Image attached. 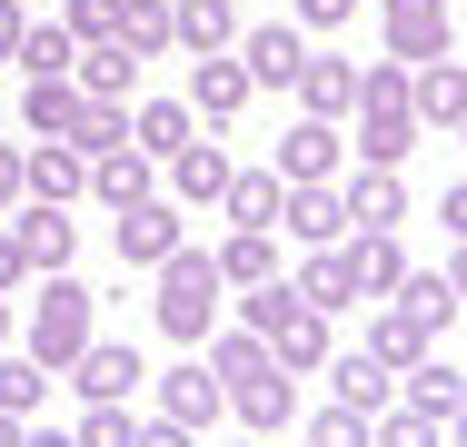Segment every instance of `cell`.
I'll list each match as a JSON object with an SVG mask.
<instances>
[{
	"instance_id": "obj_1",
	"label": "cell",
	"mask_w": 467,
	"mask_h": 447,
	"mask_svg": "<svg viewBox=\"0 0 467 447\" xmlns=\"http://www.w3.org/2000/svg\"><path fill=\"white\" fill-rule=\"evenodd\" d=\"M219 298H229V278H219V259H209V249H189V239L150 268V318H160V338H170V348H209Z\"/></svg>"
},
{
	"instance_id": "obj_2",
	"label": "cell",
	"mask_w": 467,
	"mask_h": 447,
	"mask_svg": "<svg viewBox=\"0 0 467 447\" xmlns=\"http://www.w3.org/2000/svg\"><path fill=\"white\" fill-rule=\"evenodd\" d=\"M90 338H99V308H90V288H80L70 268H50V278H40V298H30V318H20V348L40 358L50 378H60V368H70V358L90 348Z\"/></svg>"
},
{
	"instance_id": "obj_3",
	"label": "cell",
	"mask_w": 467,
	"mask_h": 447,
	"mask_svg": "<svg viewBox=\"0 0 467 447\" xmlns=\"http://www.w3.org/2000/svg\"><path fill=\"white\" fill-rule=\"evenodd\" d=\"M150 418H180V428H219L229 418V388H219V368L199 348H180L170 378H150Z\"/></svg>"
},
{
	"instance_id": "obj_4",
	"label": "cell",
	"mask_w": 467,
	"mask_h": 447,
	"mask_svg": "<svg viewBox=\"0 0 467 447\" xmlns=\"http://www.w3.org/2000/svg\"><path fill=\"white\" fill-rule=\"evenodd\" d=\"M229 418H239L249 438L279 447L288 428H298V378H288L279 358H269V368H249V378H229Z\"/></svg>"
},
{
	"instance_id": "obj_5",
	"label": "cell",
	"mask_w": 467,
	"mask_h": 447,
	"mask_svg": "<svg viewBox=\"0 0 467 447\" xmlns=\"http://www.w3.org/2000/svg\"><path fill=\"white\" fill-rule=\"evenodd\" d=\"M229 50H239L249 89H298V70H308V30H298V20H259V30H239Z\"/></svg>"
},
{
	"instance_id": "obj_6",
	"label": "cell",
	"mask_w": 467,
	"mask_h": 447,
	"mask_svg": "<svg viewBox=\"0 0 467 447\" xmlns=\"http://www.w3.org/2000/svg\"><path fill=\"white\" fill-rule=\"evenodd\" d=\"M109 249L130 268H160L170 249H180V199L160 189V199H140V209H109Z\"/></svg>"
},
{
	"instance_id": "obj_7",
	"label": "cell",
	"mask_w": 467,
	"mask_h": 447,
	"mask_svg": "<svg viewBox=\"0 0 467 447\" xmlns=\"http://www.w3.org/2000/svg\"><path fill=\"white\" fill-rule=\"evenodd\" d=\"M10 239H20V268H30V278H50V268L80 259V219H70L60 199H30V209L10 219Z\"/></svg>"
},
{
	"instance_id": "obj_8",
	"label": "cell",
	"mask_w": 467,
	"mask_h": 447,
	"mask_svg": "<svg viewBox=\"0 0 467 447\" xmlns=\"http://www.w3.org/2000/svg\"><path fill=\"white\" fill-rule=\"evenodd\" d=\"M378 30H388V60H438L458 40L448 0H378Z\"/></svg>"
},
{
	"instance_id": "obj_9",
	"label": "cell",
	"mask_w": 467,
	"mask_h": 447,
	"mask_svg": "<svg viewBox=\"0 0 467 447\" xmlns=\"http://www.w3.org/2000/svg\"><path fill=\"white\" fill-rule=\"evenodd\" d=\"M279 239H298V249H338V239H348V209H338V179H288Z\"/></svg>"
},
{
	"instance_id": "obj_10",
	"label": "cell",
	"mask_w": 467,
	"mask_h": 447,
	"mask_svg": "<svg viewBox=\"0 0 467 447\" xmlns=\"http://www.w3.org/2000/svg\"><path fill=\"white\" fill-rule=\"evenodd\" d=\"M20 199H90V160L70 140H20Z\"/></svg>"
},
{
	"instance_id": "obj_11",
	"label": "cell",
	"mask_w": 467,
	"mask_h": 447,
	"mask_svg": "<svg viewBox=\"0 0 467 447\" xmlns=\"http://www.w3.org/2000/svg\"><path fill=\"white\" fill-rule=\"evenodd\" d=\"M60 378H70L80 398H140V388H150V368H140V348H130V338H90Z\"/></svg>"
},
{
	"instance_id": "obj_12",
	"label": "cell",
	"mask_w": 467,
	"mask_h": 447,
	"mask_svg": "<svg viewBox=\"0 0 467 447\" xmlns=\"http://www.w3.org/2000/svg\"><path fill=\"white\" fill-rule=\"evenodd\" d=\"M338 268H348V298H388L408 278V249H398V229H348L338 239Z\"/></svg>"
},
{
	"instance_id": "obj_13",
	"label": "cell",
	"mask_w": 467,
	"mask_h": 447,
	"mask_svg": "<svg viewBox=\"0 0 467 447\" xmlns=\"http://www.w3.org/2000/svg\"><path fill=\"white\" fill-rule=\"evenodd\" d=\"M90 199H99V209H140V199H160V160H150L140 140L99 150V160H90Z\"/></svg>"
},
{
	"instance_id": "obj_14",
	"label": "cell",
	"mask_w": 467,
	"mask_h": 447,
	"mask_svg": "<svg viewBox=\"0 0 467 447\" xmlns=\"http://www.w3.org/2000/svg\"><path fill=\"white\" fill-rule=\"evenodd\" d=\"M189 109H199L209 130L249 109V70H239V50H199V60H189Z\"/></svg>"
},
{
	"instance_id": "obj_15",
	"label": "cell",
	"mask_w": 467,
	"mask_h": 447,
	"mask_svg": "<svg viewBox=\"0 0 467 447\" xmlns=\"http://www.w3.org/2000/svg\"><path fill=\"white\" fill-rule=\"evenodd\" d=\"M269 170L279 179H338V120H308V109H298L279 130V160H269Z\"/></svg>"
},
{
	"instance_id": "obj_16",
	"label": "cell",
	"mask_w": 467,
	"mask_h": 447,
	"mask_svg": "<svg viewBox=\"0 0 467 447\" xmlns=\"http://www.w3.org/2000/svg\"><path fill=\"white\" fill-rule=\"evenodd\" d=\"M338 209H348V229H398V219H408V179L358 160V170H348V189H338Z\"/></svg>"
},
{
	"instance_id": "obj_17",
	"label": "cell",
	"mask_w": 467,
	"mask_h": 447,
	"mask_svg": "<svg viewBox=\"0 0 467 447\" xmlns=\"http://www.w3.org/2000/svg\"><path fill=\"white\" fill-rule=\"evenodd\" d=\"M388 308H398L418 338H448V318H458V288H448V268H408V278L388 288Z\"/></svg>"
},
{
	"instance_id": "obj_18",
	"label": "cell",
	"mask_w": 467,
	"mask_h": 447,
	"mask_svg": "<svg viewBox=\"0 0 467 447\" xmlns=\"http://www.w3.org/2000/svg\"><path fill=\"white\" fill-rule=\"evenodd\" d=\"M199 130H209V120H199L189 99H130V140H140L150 160H180Z\"/></svg>"
},
{
	"instance_id": "obj_19",
	"label": "cell",
	"mask_w": 467,
	"mask_h": 447,
	"mask_svg": "<svg viewBox=\"0 0 467 447\" xmlns=\"http://www.w3.org/2000/svg\"><path fill=\"white\" fill-rule=\"evenodd\" d=\"M209 259H219V278H229V288H259V278H288V249H279V229H229V239H219Z\"/></svg>"
},
{
	"instance_id": "obj_20",
	"label": "cell",
	"mask_w": 467,
	"mask_h": 447,
	"mask_svg": "<svg viewBox=\"0 0 467 447\" xmlns=\"http://www.w3.org/2000/svg\"><path fill=\"white\" fill-rule=\"evenodd\" d=\"M70 80H80V99H130V89H140V50H130V40H80Z\"/></svg>"
},
{
	"instance_id": "obj_21",
	"label": "cell",
	"mask_w": 467,
	"mask_h": 447,
	"mask_svg": "<svg viewBox=\"0 0 467 447\" xmlns=\"http://www.w3.org/2000/svg\"><path fill=\"white\" fill-rule=\"evenodd\" d=\"M229 170H239V160H229V150H219L209 130L189 140L180 160H160V179H170V199H209V209H219V189H229Z\"/></svg>"
},
{
	"instance_id": "obj_22",
	"label": "cell",
	"mask_w": 467,
	"mask_h": 447,
	"mask_svg": "<svg viewBox=\"0 0 467 447\" xmlns=\"http://www.w3.org/2000/svg\"><path fill=\"white\" fill-rule=\"evenodd\" d=\"M398 398H408V408H418V418H438V428H448V418H458V398H467V368L458 358H418V368H408V378H398Z\"/></svg>"
},
{
	"instance_id": "obj_23",
	"label": "cell",
	"mask_w": 467,
	"mask_h": 447,
	"mask_svg": "<svg viewBox=\"0 0 467 447\" xmlns=\"http://www.w3.org/2000/svg\"><path fill=\"white\" fill-rule=\"evenodd\" d=\"M298 109H308V120H358V60H338V50L308 60V70H298Z\"/></svg>"
},
{
	"instance_id": "obj_24",
	"label": "cell",
	"mask_w": 467,
	"mask_h": 447,
	"mask_svg": "<svg viewBox=\"0 0 467 447\" xmlns=\"http://www.w3.org/2000/svg\"><path fill=\"white\" fill-rule=\"evenodd\" d=\"M219 209H229V229H279V209H288V179H279V170H229Z\"/></svg>"
},
{
	"instance_id": "obj_25",
	"label": "cell",
	"mask_w": 467,
	"mask_h": 447,
	"mask_svg": "<svg viewBox=\"0 0 467 447\" xmlns=\"http://www.w3.org/2000/svg\"><path fill=\"white\" fill-rule=\"evenodd\" d=\"M467 120V60H418V130H458Z\"/></svg>"
},
{
	"instance_id": "obj_26",
	"label": "cell",
	"mask_w": 467,
	"mask_h": 447,
	"mask_svg": "<svg viewBox=\"0 0 467 447\" xmlns=\"http://www.w3.org/2000/svg\"><path fill=\"white\" fill-rule=\"evenodd\" d=\"M358 160L368 170H408V150H418V109H358Z\"/></svg>"
},
{
	"instance_id": "obj_27",
	"label": "cell",
	"mask_w": 467,
	"mask_h": 447,
	"mask_svg": "<svg viewBox=\"0 0 467 447\" xmlns=\"http://www.w3.org/2000/svg\"><path fill=\"white\" fill-rule=\"evenodd\" d=\"M170 30H180V60L229 50V40H239V0H170Z\"/></svg>"
},
{
	"instance_id": "obj_28",
	"label": "cell",
	"mask_w": 467,
	"mask_h": 447,
	"mask_svg": "<svg viewBox=\"0 0 467 447\" xmlns=\"http://www.w3.org/2000/svg\"><path fill=\"white\" fill-rule=\"evenodd\" d=\"M328 388H338V408H358V418H378V408H388V398H398V378H388V368H378L368 348H328Z\"/></svg>"
},
{
	"instance_id": "obj_29",
	"label": "cell",
	"mask_w": 467,
	"mask_h": 447,
	"mask_svg": "<svg viewBox=\"0 0 467 447\" xmlns=\"http://www.w3.org/2000/svg\"><path fill=\"white\" fill-rule=\"evenodd\" d=\"M80 120V80H20V130L30 140H70Z\"/></svg>"
},
{
	"instance_id": "obj_30",
	"label": "cell",
	"mask_w": 467,
	"mask_h": 447,
	"mask_svg": "<svg viewBox=\"0 0 467 447\" xmlns=\"http://www.w3.org/2000/svg\"><path fill=\"white\" fill-rule=\"evenodd\" d=\"M328 348H338V338H328V308H298L279 338H269V358H279L288 378H318V368H328Z\"/></svg>"
},
{
	"instance_id": "obj_31",
	"label": "cell",
	"mask_w": 467,
	"mask_h": 447,
	"mask_svg": "<svg viewBox=\"0 0 467 447\" xmlns=\"http://www.w3.org/2000/svg\"><path fill=\"white\" fill-rule=\"evenodd\" d=\"M70 60H80L70 20H30L20 30V80H70Z\"/></svg>"
},
{
	"instance_id": "obj_32",
	"label": "cell",
	"mask_w": 467,
	"mask_h": 447,
	"mask_svg": "<svg viewBox=\"0 0 467 447\" xmlns=\"http://www.w3.org/2000/svg\"><path fill=\"white\" fill-rule=\"evenodd\" d=\"M40 398H50V368L10 338V348H0V408H10V418H40Z\"/></svg>"
},
{
	"instance_id": "obj_33",
	"label": "cell",
	"mask_w": 467,
	"mask_h": 447,
	"mask_svg": "<svg viewBox=\"0 0 467 447\" xmlns=\"http://www.w3.org/2000/svg\"><path fill=\"white\" fill-rule=\"evenodd\" d=\"M298 308H308V298H298L288 278H259V288H239V328H249V338H279Z\"/></svg>"
},
{
	"instance_id": "obj_34",
	"label": "cell",
	"mask_w": 467,
	"mask_h": 447,
	"mask_svg": "<svg viewBox=\"0 0 467 447\" xmlns=\"http://www.w3.org/2000/svg\"><path fill=\"white\" fill-rule=\"evenodd\" d=\"M80 447H140V408L130 398H80Z\"/></svg>"
},
{
	"instance_id": "obj_35",
	"label": "cell",
	"mask_w": 467,
	"mask_h": 447,
	"mask_svg": "<svg viewBox=\"0 0 467 447\" xmlns=\"http://www.w3.org/2000/svg\"><path fill=\"white\" fill-rule=\"evenodd\" d=\"M119 40H130L140 60H170V50H180V30H170V0H119Z\"/></svg>"
},
{
	"instance_id": "obj_36",
	"label": "cell",
	"mask_w": 467,
	"mask_h": 447,
	"mask_svg": "<svg viewBox=\"0 0 467 447\" xmlns=\"http://www.w3.org/2000/svg\"><path fill=\"white\" fill-rule=\"evenodd\" d=\"M288 288H298L308 308H328V318H338V308H348V268H338V249H308V259L288 268Z\"/></svg>"
},
{
	"instance_id": "obj_37",
	"label": "cell",
	"mask_w": 467,
	"mask_h": 447,
	"mask_svg": "<svg viewBox=\"0 0 467 447\" xmlns=\"http://www.w3.org/2000/svg\"><path fill=\"white\" fill-rule=\"evenodd\" d=\"M428 348H438V338H418V328H408L398 308H378V328H368V358L388 368V378H408V368H418Z\"/></svg>"
},
{
	"instance_id": "obj_38",
	"label": "cell",
	"mask_w": 467,
	"mask_h": 447,
	"mask_svg": "<svg viewBox=\"0 0 467 447\" xmlns=\"http://www.w3.org/2000/svg\"><path fill=\"white\" fill-rule=\"evenodd\" d=\"M358 109H418V60H368L358 70Z\"/></svg>"
},
{
	"instance_id": "obj_39",
	"label": "cell",
	"mask_w": 467,
	"mask_h": 447,
	"mask_svg": "<svg viewBox=\"0 0 467 447\" xmlns=\"http://www.w3.org/2000/svg\"><path fill=\"white\" fill-rule=\"evenodd\" d=\"M368 428H378V447H448V428H438V418H418L408 398H388Z\"/></svg>"
},
{
	"instance_id": "obj_40",
	"label": "cell",
	"mask_w": 467,
	"mask_h": 447,
	"mask_svg": "<svg viewBox=\"0 0 467 447\" xmlns=\"http://www.w3.org/2000/svg\"><path fill=\"white\" fill-rule=\"evenodd\" d=\"M308 447H378V428L358 418V408H338V398H328V408L308 418Z\"/></svg>"
},
{
	"instance_id": "obj_41",
	"label": "cell",
	"mask_w": 467,
	"mask_h": 447,
	"mask_svg": "<svg viewBox=\"0 0 467 447\" xmlns=\"http://www.w3.org/2000/svg\"><path fill=\"white\" fill-rule=\"evenodd\" d=\"M70 40H119V0H70Z\"/></svg>"
},
{
	"instance_id": "obj_42",
	"label": "cell",
	"mask_w": 467,
	"mask_h": 447,
	"mask_svg": "<svg viewBox=\"0 0 467 447\" xmlns=\"http://www.w3.org/2000/svg\"><path fill=\"white\" fill-rule=\"evenodd\" d=\"M358 0H298V30H348Z\"/></svg>"
},
{
	"instance_id": "obj_43",
	"label": "cell",
	"mask_w": 467,
	"mask_h": 447,
	"mask_svg": "<svg viewBox=\"0 0 467 447\" xmlns=\"http://www.w3.org/2000/svg\"><path fill=\"white\" fill-rule=\"evenodd\" d=\"M20 209V140H10V120H0V219Z\"/></svg>"
},
{
	"instance_id": "obj_44",
	"label": "cell",
	"mask_w": 467,
	"mask_h": 447,
	"mask_svg": "<svg viewBox=\"0 0 467 447\" xmlns=\"http://www.w3.org/2000/svg\"><path fill=\"white\" fill-rule=\"evenodd\" d=\"M140 447H199V428H180V418H140Z\"/></svg>"
},
{
	"instance_id": "obj_45",
	"label": "cell",
	"mask_w": 467,
	"mask_h": 447,
	"mask_svg": "<svg viewBox=\"0 0 467 447\" xmlns=\"http://www.w3.org/2000/svg\"><path fill=\"white\" fill-rule=\"evenodd\" d=\"M20 30H30V10H20V0H0V70L20 60Z\"/></svg>"
},
{
	"instance_id": "obj_46",
	"label": "cell",
	"mask_w": 467,
	"mask_h": 447,
	"mask_svg": "<svg viewBox=\"0 0 467 447\" xmlns=\"http://www.w3.org/2000/svg\"><path fill=\"white\" fill-rule=\"evenodd\" d=\"M20 278H30V268H20V239H10V229H0V298H10V288H20Z\"/></svg>"
},
{
	"instance_id": "obj_47",
	"label": "cell",
	"mask_w": 467,
	"mask_h": 447,
	"mask_svg": "<svg viewBox=\"0 0 467 447\" xmlns=\"http://www.w3.org/2000/svg\"><path fill=\"white\" fill-rule=\"evenodd\" d=\"M438 219H448V239H467V179L448 189V199H438Z\"/></svg>"
},
{
	"instance_id": "obj_48",
	"label": "cell",
	"mask_w": 467,
	"mask_h": 447,
	"mask_svg": "<svg viewBox=\"0 0 467 447\" xmlns=\"http://www.w3.org/2000/svg\"><path fill=\"white\" fill-rule=\"evenodd\" d=\"M20 447H80V438H70V428H40V418H30V428H20Z\"/></svg>"
},
{
	"instance_id": "obj_49",
	"label": "cell",
	"mask_w": 467,
	"mask_h": 447,
	"mask_svg": "<svg viewBox=\"0 0 467 447\" xmlns=\"http://www.w3.org/2000/svg\"><path fill=\"white\" fill-rule=\"evenodd\" d=\"M448 288H458V308H467V239H458V259H448Z\"/></svg>"
},
{
	"instance_id": "obj_50",
	"label": "cell",
	"mask_w": 467,
	"mask_h": 447,
	"mask_svg": "<svg viewBox=\"0 0 467 447\" xmlns=\"http://www.w3.org/2000/svg\"><path fill=\"white\" fill-rule=\"evenodd\" d=\"M10 338H20V308H10V298H0V348H10Z\"/></svg>"
},
{
	"instance_id": "obj_51",
	"label": "cell",
	"mask_w": 467,
	"mask_h": 447,
	"mask_svg": "<svg viewBox=\"0 0 467 447\" xmlns=\"http://www.w3.org/2000/svg\"><path fill=\"white\" fill-rule=\"evenodd\" d=\"M20 428H30V418H10V408H0V447H20Z\"/></svg>"
},
{
	"instance_id": "obj_52",
	"label": "cell",
	"mask_w": 467,
	"mask_h": 447,
	"mask_svg": "<svg viewBox=\"0 0 467 447\" xmlns=\"http://www.w3.org/2000/svg\"><path fill=\"white\" fill-rule=\"evenodd\" d=\"M448 447H467V398H458V418H448Z\"/></svg>"
},
{
	"instance_id": "obj_53",
	"label": "cell",
	"mask_w": 467,
	"mask_h": 447,
	"mask_svg": "<svg viewBox=\"0 0 467 447\" xmlns=\"http://www.w3.org/2000/svg\"><path fill=\"white\" fill-rule=\"evenodd\" d=\"M239 447H269V438H249V428H239Z\"/></svg>"
},
{
	"instance_id": "obj_54",
	"label": "cell",
	"mask_w": 467,
	"mask_h": 447,
	"mask_svg": "<svg viewBox=\"0 0 467 447\" xmlns=\"http://www.w3.org/2000/svg\"><path fill=\"white\" fill-rule=\"evenodd\" d=\"M458 150H467V120H458Z\"/></svg>"
},
{
	"instance_id": "obj_55",
	"label": "cell",
	"mask_w": 467,
	"mask_h": 447,
	"mask_svg": "<svg viewBox=\"0 0 467 447\" xmlns=\"http://www.w3.org/2000/svg\"><path fill=\"white\" fill-rule=\"evenodd\" d=\"M448 10H458V0H448Z\"/></svg>"
},
{
	"instance_id": "obj_56",
	"label": "cell",
	"mask_w": 467,
	"mask_h": 447,
	"mask_svg": "<svg viewBox=\"0 0 467 447\" xmlns=\"http://www.w3.org/2000/svg\"><path fill=\"white\" fill-rule=\"evenodd\" d=\"M298 447H308V438H298Z\"/></svg>"
}]
</instances>
